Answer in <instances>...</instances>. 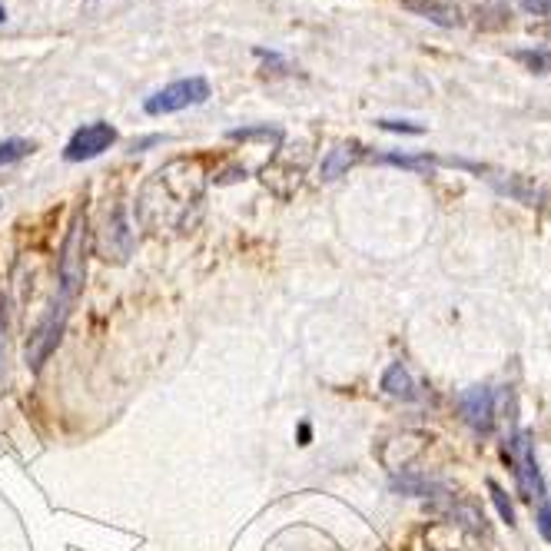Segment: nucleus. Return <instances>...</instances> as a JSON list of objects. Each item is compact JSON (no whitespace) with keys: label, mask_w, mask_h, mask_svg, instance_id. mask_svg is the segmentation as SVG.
Masks as SVG:
<instances>
[{"label":"nucleus","mask_w":551,"mask_h":551,"mask_svg":"<svg viewBox=\"0 0 551 551\" xmlns=\"http://www.w3.org/2000/svg\"><path fill=\"white\" fill-rule=\"evenodd\" d=\"M87 220L77 216L74 226H70V236L64 243V253H60V286H57V299L50 306V316L44 319L34 336H30V346H27V362L30 366H40L50 352L57 349L60 342V332H64V322L70 316V306L77 303V293L83 286V276H87Z\"/></svg>","instance_id":"f257e3e1"},{"label":"nucleus","mask_w":551,"mask_h":551,"mask_svg":"<svg viewBox=\"0 0 551 551\" xmlns=\"http://www.w3.org/2000/svg\"><path fill=\"white\" fill-rule=\"evenodd\" d=\"M213 97V87L206 77H186V80H173L166 83L163 90L150 93L143 100V110L150 117H166V113H180V110H190V107H200Z\"/></svg>","instance_id":"f03ea898"},{"label":"nucleus","mask_w":551,"mask_h":551,"mask_svg":"<svg viewBox=\"0 0 551 551\" xmlns=\"http://www.w3.org/2000/svg\"><path fill=\"white\" fill-rule=\"evenodd\" d=\"M508 462L515 465V478H518V492H522L525 502H535V498H545V482L542 472H538L535 452H532V435L518 432L512 442H508Z\"/></svg>","instance_id":"7ed1b4c3"},{"label":"nucleus","mask_w":551,"mask_h":551,"mask_svg":"<svg viewBox=\"0 0 551 551\" xmlns=\"http://www.w3.org/2000/svg\"><path fill=\"white\" fill-rule=\"evenodd\" d=\"M113 143H117V130H113L110 123H103V120L87 123V127H80L74 137H70L64 160H70V163L93 160V157H100V153H107Z\"/></svg>","instance_id":"20e7f679"},{"label":"nucleus","mask_w":551,"mask_h":551,"mask_svg":"<svg viewBox=\"0 0 551 551\" xmlns=\"http://www.w3.org/2000/svg\"><path fill=\"white\" fill-rule=\"evenodd\" d=\"M459 405H462L465 422H469L475 432H488V429H492V419H495V395H492V389L475 386L469 392H462Z\"/></svg>","instance_id":"39448f33"},{"label":"nucleus","mask_w":551,"mask_h":551,"mask_svg":"<svg viewBox=\"0 0 551 551\" xmlns=\"http://www.w3.org/2000/svg\"><path fill=\"white\" fill-rule=\"evenodd\" d=\"M382 389H386L392 399H405V402H412L415 395V382L409 376V369L402 366V362H395V366L386 369V376H382Z\"/></svg>","instance_id":"423d86ee"},{"label":"nucleus","mask_w":551,"mask_h":551,"mask_svg":"<svg viewBox=\"0 0 551 551\" xmlns=\"http://www.w3.org/2000/svg\"><path fill=\"white\" fill-rule=\"evenodd\" d=\"M356 160H359V153L352 147H332L326 157H322L319 176H322V180H339V176L346 173Z\"/></svg>","instance_id":"0eeeda50"},{"label":"nucleus","mask_w":551,"mask_h":551,"mask_svg":"<svg viewBox=\"0 0 551 551\" xmlns=\"http://www.w3.org/2000/svg\"><path fill=\"white\" fill-rule=\"evenodd\" d=\"M512 60H518L525 70L532 74H551V50L545 47H532V50H515Z\"/></svg>","instance_id":"6e6552de"},{"label":"nucleus","mask_w":551,"mask_h":551,"mask_svg":"<svg viewBox=\"0 0 551 551\" xmlns=\"http://www.w3.org/2000/svg\"><path fill=\"white\" fill-rule=\"evenodd\" d=\"M399 492H409V495H419V498H429V495H445V488L439 482H429V478H412V475H405V478H395L392 482Z\"/></svg>","instance_id":"1a4fd4ad"},{"label":"nucleus","mask_w":551,"mask_h":551,"mask_svg":"<svg viewBox=\"0 0 551 551\" xmlns=\"http://www.w3.org/2000/svg\"><path fill=\"white\" fill-rule=\"evenodd\" d=\"M379 163H392V166H402V170H419V173H429L435 166L432 157H409V153H386V157H379Z\"/></svg>","instance_id":"9d476101"},{"label":"nucleus","mask_w":551,"mask_h":551,"mask_svg":"<svg viewBox=\"0 0 551 551\" xmlns=\"http://www.w3.org/2000/svg\"><path fill=\"white\" fill-rule=\"evenodd\" d=\"M27 153H34V143H30V140H20V137L4 140V143H0V166H10V163L24 160Z\"/></svg>","instance_id":"9b49d317"},{"label":"nucleus","mask_w":551,"mask_h":551,"mask_svg":"<svg viewBox=\"0 0 551 551\" xmlns=\"http://www.w3.org/2000/svg\"><path fill=\"white\" fill-rule=\"evenodd\" d=\"M488 495H492V502H495V508H498V515H502V522H508V525H515V505H512V498H508V492L498 482H492L488 478Z\"/></svg>","instance_id":"f8f14e48"},{"label":"nucleus","mask_w":551,"mask_h":551,"mask_svg":"<svg viewBox=\"0 0 551 551\" xmlns=\"http://www.w3.org/2000/svg\"><path fill=\"white\" fill-rule=\"evenodd\" d=\"M382 130L389 133H412V137H419V133H425L422 123H409V120H379Z\"/></svg>","instance_id":"ddd939ff"},{"label":"nucleus","mask_w":551,"mask_h":551,"mask_svg":"<svg viewBox=\"0 0 551 551\" xmlns=\"http://www.w3.org/2000/svg\"><path fill=\"white\" fill-rule=\"evenodd\" d=\"M249 137H273L279 140L283 133L279 130H269V127H246V130H230V140H249Z\"/></svg>","instance_id":"4468645a"},{"label":"nucleus","mask_w":551,"mask_h":551,"mask_svg":"<svg viewBox=\"0 0 551 551\" xmlns=\"http://www.w3.org/2000/svg\"><path fill=\"white\" fill-rule=\"evenodd\" d=\"M518 7L532 17H548L551 14V0H518Z\"/></svg>","instance_id":"2eb2a0df"},{"label":"nucleus","mask_w":551,"mask_h":551,"mask_svg":"<svg viewBox=\"0 0 551 551\" xmlns=\"http://www.w3.org/2000/svg\"><path fill=\"white\" fill-rule=\"evenodd\" d=\"M538 532H542V538L551 545V498L548 502H542V508H538Z\"/></svg>","instance_id":"dca6fc26"},{"label":"nucleus","mask_w":551,"mask_h":551,"mask_svg":"<svg viewBox=\"0 0 551 551\" xmlns=\"http://www.w3.org/2000/svg\"><path fill=\"white\" fill-rule=\"evenodd\" d=\"M0 369H4V309H0Z\"/></svg>","instance_id":"f3484780"},{"label":"nucleus","mask_w":551,"mask_h":551,"mask_svg":"<svg viewBox=\"0 0 551 551\" xmlns=\"http://www.w3.org/2000/svg\"><path fill=\"white\" fill-rule=\"evenodd\" d=\"M153 143H160V137H147V140L133 143V153H137V150H147V147H153Z\"/></svg>","instance_id":"a211bd4d"},{"label":"nucleus","mask_w":551,"mask_h":551,"mask_svg":"<svg viewBox=\"0 0 551 551\" xmlns=\"http://www.w3.org/2000/svg\"><path fill=\"white\" fill-rule=\"evenodd\" d=\"M4 20H7V10H4V4H0V24H4Z\"/></svg>","instance_id":"6ab92c4d"}]
</instances>
